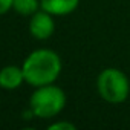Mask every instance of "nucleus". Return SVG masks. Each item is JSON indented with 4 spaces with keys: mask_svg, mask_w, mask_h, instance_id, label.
I'll use <instances>...</instances> for the list:
<instances>
[{
    "mask_svg": "<svg viewBox=\"0 0 130 130\" xmlns=\"http://www.w3.org/2000/svg\"><path fill=\"white\" fill-rule=\"evenodd\" d=\"M75 128H77L75 124L69 121H57L49 125V130H75Z\"/></svg>",
    "mask_w": 130,
    "mask_h": 130,
    "instance_id": "8",
    "label": "nucleus"
},
{
    "mask_svg": "<svg viewBox=\"0 0 130 130\" xmlns=\"http://www.w3.org/2000/svg\"><path fill=\"white\" fill-rule=\"evenodd\" d=\"M41 9L40 0H12V11L20 15H32Z\"/></svg>",
    "mask_w": 130,
    "mask_h": 130,
    "instance_id": "7",
    "label": "nucleus"
},
{
    "mask_svg": "<svg viewBox=\"0 0 130 130\" xmlns=\"http://www.w3.org/2000/svg\"><path fill=\"white\" fill-rule=\"evenodd\" d=\"M25 83V75L22 66L9 64L0 69V87L5 90H14Z\"/></svg>",
    "mask_w": 130,
    "mask_h": 130,
    "instance_id": "5",
    "label": "nucleus"
},
{
    "mask_svg": "<svg viewBox=\"0 0 130 130\" xmlns=\"http://www.w3.org/2000/svg\"><path fill=\"white\" fill-rule=\"evenodd\" d=\"M96 89L104 101L110 104H119L128 98L130 81L122 71L116 68H107L100 72L96 78Z\"/></svg>",
    "mask_w": 130,
    "mask_h": 130,
    "instance_id": "3",
    "label": "nucleus"
},
{
    "mask_svg": "<svg viewBox=\"0 0 130 130\" xmlns=\"http://www.w3.org/2000/svg\"><path fill=\"white\" fill-rule=\"evenodd\" d=\"M29 32L35 40H47L55 32L54 15L46 12L44 9H38L31 15L29 20Z\"/></svg>",
    "mask_w": 130,
    "mask_h": 130,
    "instance_id": "4",
    "label": "nucleus"
},
{
    "mask_svg": "<svg viewBox=\"0 0 130 130\" xmlns=\"http://www.w3.org/2000/svg\"><path fill=\"white\" fill-rule=\"evenodd\" d=\"M64 106H66V93L54 83L37 87L29 100V109L32 110L34 116L43 119L60 115Z\"/></svg>",
    "mask_w": 130,
    "mask_h": 130,
    "instance_id": "2",
    "label": "nucleus"
},
{
    "mask_svg": "<svg viewBox=\"0 0 130 130\" xmlns=\"http://www.w3.org/2000/svg\"><path fill=\"white\" fill-rule=\"evenodd\" d=\"M40 5L52 15H68L78 8L80 0H40Z\"/></svg>",
    "mask_w": 130,
    "mask_h": 130,
    "instance_id": "6",
    "label": "nucleus"
},
{
    "mask_svg": "<svg viewBox=\"0 0 130 130\" xmlns=\"http://www.w3.org/2000/svg\"><path fill=\"white\" fill-rule=\"evenodd\" d=\"M12 9V0H0V15Z\"/></svg>",
    "mask_w": 130,
    "mask_h": 130,
    "instance_id": "9",
    "label": "nucleus"
},
{
    "mask_svg": "<svg viewBox=\"0 0 130 130\" xmlns=\"http://www.w3.org/2000/svg\"><path fill=\"white\" fill-rule=\"evenodd\" d=\"M25 83L34 87L52 84L61 74V58L52 49H35L31 52L23 64Z\"/></svg>",
    "mask_w": 130,
    "mask_h": 130,
    "instance_id": "1",
    "label": "nucleus"
}]
</instances>
